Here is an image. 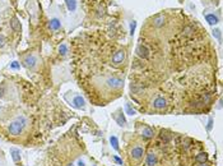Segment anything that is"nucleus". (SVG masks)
<instances>
[{"label":"nucleus","mask_w":223,"mask_h":166,"mask_svg":"<svg viewBox=\"0 0 223 166\" xmlns=\"http://www.w3.org/2000/svg\"><path fill=\"white\" fill-rule=\"evenodd\" d=\"M26 125H27V119L24 116H17L14 120L10 121L9 127H8V132H9L10 135L17 137V135H20Z\"/></svg>","instance_id":"1"},{"label":"nucleus","mask_w":223,"mask_h":166,"mask_svg":"<svg viewBox=\"0 0 223 166\" xmlns=\"http://www.w3.org/2000/svg\"><path fill=\"white\" fill-rule=\"evenodd\" d=\"M106 84L110 88H120V87H122L124 82L120 78H116V77H110V78H107Z\"/></svg>","instance_id":"2"},{"label":"nucleus","mask_w":223,"mask_h":166,"mask_svg":"<svg viewBox=\"0 0 223 166\" xmlns=\"http://www.w3.org/2000/svg\"><path fill=\"white\" fill-rule=\"evenodd\" d=\"M71 106L75 109H84L85 107V101L80 95H75L71 100Z\"/></svg>","instance_id":"3"},{"label":"nucleus","mask_w":223,"mask_h":166,"mask_svg":"<svg viewBox=\"0 0 223 166\" xmlns=\"http://www.w3.org/2000/svg\"><path fill=\"white\" fill-rule=\"evenodd\" d=\"M36 64H37V59H36L35 55H28V56H26L24 60H23V65L26 68H28V69H35Z\"/></svg>","instance_id":"4"},{"label":"nucleus","mask_w":223,"mask_h":166,"mask_svg":"<svg viewBox=\"0 0 223 166\" xmlns=\"http://www.w3.org/2000/svg\"><path fill=\"white\" fill-rule=\"evenodd\" d=\"M130 155H131V157H133V159H134L135 161H140L141 159H143V156H144V148L136 146V147H134V148L131 150Z\"/></svg>","instance_id":"5"},{"label":"nucleus","mask_w":223,"mask_h":166,"mask_svg":"<svg viewBox=\"0 0 223 166\" xmlns=\"http://www.w3.org/2000/svg\"><path fill=\"white\" fill-rule=\"evenodd\" d=\"M124 60H125V51L124 50H119L114 54L112 56V64L114 65H120Z\"/></svg>","instance_id":"6"},{"label":"nucleus","mask_w":223,"mask_h":166,"mask_svg":"<svg viewBox=\"0 0 223 166\" xmlns=\"http://www.w3.org/2000/svg\"><path fill=\"white\" fill-rule=\"evenodd\" d=\"M136 54H138V56L141 59H148L149 58V49L145 45H138Z\"/></svg>","instance_id":"7"},{"label":"nucleus","mask_w":223,"mask_h":166,"mask_svg":"<svg viewBox=\"0 0 223 166\" xmlns=\"http://www.w3.org/2000/svg\"><path fill=\"white\" fill-rule=\"evenodd\" d=\"M166 105H167V101H166V99H163L162 96L156 97V99H154V101H153V107L157 109V110L165 109Z\"/></svg>","instance_id":"8"},{"label":"nucleus","mask_w":223,"mask_h":166,"mask_svg":"<svg viewBox=\"0 0 223 166\" xmlns=\"http://www.w3.org/2000/svg\"><path fill=\"white\" fill-rule=\"evenodd\" d=\"M114 119L120 127H125L126 125V119H125V116H124V114H121V110H119L117 113L114 114Z\"/></svg>","instance_id":"9"},{"label":"nucleus","mask_w":223,"mask_h":166,"mask_svg":"<svg viewBox=\"0 0 223 166\" xmlns=\"http://www.w3.org/2000/svg\"><path fill=\"white\" fill-rule=\"evenodd\" d=\"M10 27L14 32H20V29H22V26H20V22L19 19L17 18V17H13L12 20H10Z\"/></svg>","instance_id":"10"},{"label":"nucleus","mask_w":223,"mask_h":166,"mask_svg":"<svg viewBox=\"0 0 223 166\" xmlns=\"http://www.w3.org/2000/svg\"><path fill=\"white\" fill-rule=\"evenodd\" d=\"M10 156L14 162H19L20 159H22V156H20V150H18V148L15 147H12L10 148Z\"/></svg>","instance_id":"11"},{"label":"nucleus","mask_w":223,"mask_h":166,"mask_svg":"<svg viewBox=\"0 0 223 166\" xmlns=\"http://www.w3.org/2000/svg\"><path fill=\"white\" fill-rule=\"evenodd\" d=\"M165 20H166L165 14H157L153 18V24L156 26V27H161V26L165 24Z\"/></svg>","instance_id":"12"},{"label":"nucleus","mask_w":223,"mask_h":166,"mask_svg":"<svg viewBox=\"0 0 223 166\" xmlns=\"http://www.w3.org/2000/svg\"><path fill=\"white\" fill-rule=\"evenodd\" d=\"M145 162H147V165H148V166H154V165H157V156L154 155L153 152L148 153V155H147V160H145Z\"/></svg>","instance_id":"13"},{"label":"nucleus","mask_w":223,"mask_h":166,"mask_svg":"<svg viewBox=\"0 0 223 166\" xmlns=\"http://www.w3.org/2000/svg\"><path fill=\"white\" fill-rule=\"evenodd\" d=\"M49 27L51 29H54V31H56V29L61 27V22H60L58 18H52V19H50V22H49Z\"/></svg>","instance_id":"14"},{"label":"nucleus","mask_w":223,"mask_h":166,"mask_svg":"<svg viewBox=\"0 0 223 166\" xmlns=\"http://www.w3.org/2000/svg\"><path fill=\"white\" fill-rule=\"evenodd\" d=\"M154 135V132L152 128H149V127H144L143 128V130H141V137H144V138H152Z\"/></svg>","instance_id":"15"},{"label":"nucleus","mask_w":223,"mask_h":166,"mask_svg":"<svg viewBox=\"0 0 223 166\" xmlns=\"http://www.w3.org/2000/svg\"><path fill=\"white\" fill-rule=\"evenodd\" d=\"M205 20H207L211 26H214V24H217L218 22H219L218 17L214 15V14H207V15H205Z\"/></svg>","instance_id":"16"},{"label":"nucleus","mask_w":223,"mask_h":166,"mask_svg":"<svg viewBox=\"0 0 223 166\" xmlns=\"http://www.w3.org/2000/svg\"><path fill=\"white\" fill-rule=\"evenodd\" d=\"M65 4L69 12H74L77 9V0H65Z\"/></svg>","instance_id":"17"},{"label":"nucleus","mask_w":223,"mask_h":166,"mask_svg":"<svg viewBox=\"0 0 223 166\" xmlns=\"http://www.w3.org/2000/svg\"><path fill=\"white\" fill-rule=\"evenodd\" d=\"M195 160H196V162H199V164H205V162H207V160H208V155L201 152V153H199V155L196 156Z\"/></svg>","instance_id":"18"},{"label":"nucleus","mask_w":223,"mask_h":166,"mask_svg":"<svg viewBox=\"0 0 223 166\" xmlns=\"http://www.w3.org/2000/svg\"><path fill=\"white\" fill-rule=\"evenodd\" d=\"M110 143H111V146H112V148L115 151L120 150V148H119V140H117V138L115 137V135H111V137H110Z\"/></svg>","instance_id":"19"},{"label":"nucleus","mask_w":223,"mask_h":166,"mask_svg":"<svg viewBox=\"0 0 223 166\" xmlns=\"http://www.w3.org/2000/svg\"><path fill=\"white\" fill-rule=\"evenodd\" d=\"M125 110H126V114H129V115H136V110L133 107V106L129 104V102H126L125 104Z\"/></svg>","instance_id":"20"},{"label":"nucleus","mask_w":223,"mask_h":166,"mask_svg":"<svg viewBox=\"0 0 223 166\" xmlns=\"http://www.w3.org/2000/svg\"><path fill=\"white\" fill-rule=\"evenodd\" d=\"M182 32H184V35H185V36H190L191 33L194 32V29H192V27H190V26H186V27L182 29Z\"/></svg>","instance_id":"21"},{"label":"nucleus","mask_w":223,"mask_h":166,"mask_svg":"<svg viewBox=\"0 0 223 166\" xmlns=\"http://www.w3.org/2000/svg\"><path fill=\"white\" fill-rule=\"evenodd\" d=\"M59 53L61 54V55H66V53H68V48H66V45H65V44L60 45V48H59Z\"/></svg>","instance_id":"22"},{"label":"nucleus","mask_w":223,"mask_h":166,"mask_svg":"<svg viewBox=\"0 0 223 166\" xmlns=\"http://www.w3.org/2000/svg\"><path fill=\"white\" fill-rule=\"evenodd\" d=\"M161 139L163 140L165 143H167V142H170V140H171V137H170V135H167V134L161 133Z\"/></svg>","instance_id":"23"},{"label":"nucleus","mask_w":223,"mask_h":166,"mask_svg":"<svg viewBox=\"0 0 223 166\" xmlns=\"http://www.w3.org/2000/svg\"><path fill=\"white\" fill-rule=\"evenodd\" d=\"M19 68H20V64L18 61H13L10 64V69H19Z\"/></svg>","instance_id":"24"},{"label":"nucleus","mask_w":223,"mask_h":166,"mask_svg":"<svg viewBox=\"0 0 223 166\" xmlns=\"http://www.w3.org/2000/svg\"><path fill=\"white\" fill-rule=\"evenodd\" d=\"M212 128H213V118H209V120H208V125H207V130H208V132H211V130H212Z\"/></svg>","instance_id":"25"},{"label":"nucleus","mask_w":223,"mask_h":166,"mask_svg":"<svg viewBox=\"0 0 223 166\" xmlns=\"http://www.w3.org/2000/svg\"><path fill=\"white\" fill-rule=\"evenodd\" d=\"M135 27H136V22H135V20H133V22L130 23V35H133V33H134Z\"/></svg>","instance_id":"26"},{"label":"nucleus","mask_w":223,"mask_h":166,"mask_svg":"<svg viewBox=\"0 0 223 166\" xmlns=\"http://www.w3.org/2000/svg\"><path fill=\"white\" fill-rule=\"evenodd\" d=\"M213 36L216 37V38H218V40H221V31H219V29H214V31H213Z\"/></svg>","instance_id":"27"},{"label":"nucleus","mask_w":223,"mask_h":166,"mask_svg":"<svg viewBox=\"0 0 223 166\" xmlns=\"http://www.w3.org/2000/svg\"><path fill=\"white\" fill-rule=\"evenodd\" d=\"M4 45H5V37L3 35H0V48H3Z\"/></svg>","instance_id":"28"},{"label":"nucleus","mask_w":223,"mask_h":166,"mask_svg":"<svg viewBox=\"0 0 223 166\" xmlns=\"http://www.w3.org/2000/svg\"><path fill=\"white\" fill-rule=\"evenodd\" d=\"M114 160H115V161H116V162H117L119 165H122V160H121V159H120V157H119V156H114Z\"/></svg>","instance_id":"29"},{"label":"nucleus","mask_w":223,"mask_h":166,"mask_svg":"<svg viewBox=\"0 0 223 166\" xmlns=\"http://www.w3.org/2000/svg\"><path fill=\"white\" fill-rule=\"evenodd\" d=\"M78 166H85V164H84V161H82V160H79V161H78Z\"/></svg>","instance_id":"30"},{"label":"nucleus","mask_w":223,"mask_h":166,"mask_svg":"<svg viewBox=\"0 0 223 166\" xmlns=\"http://www.w3.org/2000/svg\"><path fill=\"white\" fill-rule=\"evenodd\" d=\"M200 166H208V165H205V164H201Z\"/></svg>","instance_id":"31"},{"label":"nucleus","mask_w":223,"mask_h":166,"mask_svg":"<svg viewBox=\"0 0 223 166\" xmlns=\"http://www.w3.org/2000/svg\"><path fill=\"white\" fill-rule=\"evenodd\" d=\"M68 166H74V165H71V164H70V165H68Z\"/></svg>","instance_id":"32"}]
</instances>
